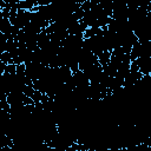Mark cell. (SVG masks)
<instances>
[{
  "instance_id": "6da1fadb",
  "label": "cell",
  "mask_w": 151,
  "mask_h": 151,
  "mask_svg": "<svg viewBox=\"0 0 151 151\" xmlns=\"http://www.w3.org/2000/svg\"><path fill=\"white\" fill-rule=\"evenodd\" d=\"M101 31H103L101 27H87L83 35H84V38H90V37H93V35L101 33Z\"/></svg>"
},
{
  "instance_id": "3957f363",
  "label": "cell",
  "mask_w": 151,
  "mask_h": 151,
  "mask_svg": "<svg viewBox=\"0 0 151 151\" xmlns=\"http://www.w3.org/2000/svg\"><path fill=\"white\" fill-rule=\"evenodd\" d=\"M0 59H1V63H4V64H11V63H13L11 54L7 51H4L2 53H0Z\"/></svg>"
},
{
  "instance_id": "7a4b0ae2",
  "label": "cell",
  "mask_w": 151,
  "mask_h": 151,
  "mask_svg": "<svg viewBox=\"0 0 151 151\" xmlns=\"http://www.w3.org/2000/svg\"><path fill=\"white\" fill-rule=\"evenodd\" d=\"M110 55H111V52L105 50V51H103V52L97 57V59H98L99 64H100L101 66H104V65H106V64L110 61Z\"/></svg>"
}]
</instances>
